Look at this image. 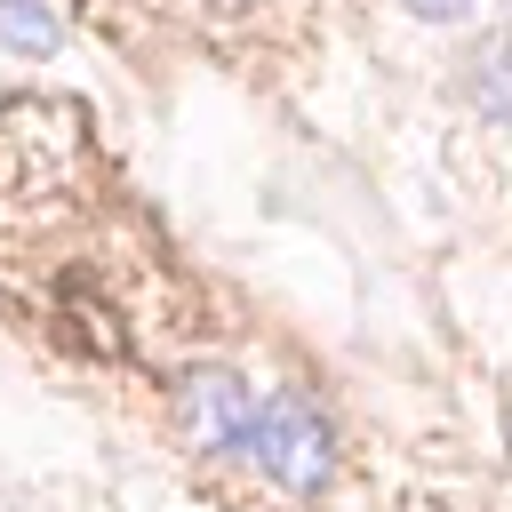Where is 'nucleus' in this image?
<instances>
[{
	"label": "nucleus",
	"instance_id": "1",
	"mask_svg": "<svg viewBox=\"0 0 512 512\" xmlns=\"http://www.w3.org/2000/svg\"><path fill=\"white\" fill-rule=\"evenodd\" d=\"M240 464L264 472V480L288 488V496H320V488L336 480V432H328V416H320L296 384H280V392H256Z\"/></svg>",
	"mask_w": 512,
	"mask_h": 512
},
{
	"label": "nucleus",
	"instance_id": "2",
	"mask_svg": "<svg viewBox=\"0 0 512 512\" xmlns=\"http://www.w3.org/2000/svg\"><path fill=\"white\" fill-rule=\"evenodd\" d=\"M248 416H256V384H240L232 368H192V376H184V432H192L208 456H232V464H240Z\"/></svg>",
	"mask_w": 512,
	"mask_h": 512
},
{
	"label": "nucleus",
	"instance_id": "3",
	"mask_svg": "<svg viewBox=\"0 0 512 512\" xmlns=\"http://www.w3.org/2000/svg\"><path fill=\"white\" fill-rule=\"evenodd\" d=\"M64 24L48 16V0H0V48L8 56H56Z\"/></svg>",
	"mask_w": 512,
	"mask_h": 512
},
{
	"label": "nucleus",
	"instance_id": "4",
	"mask_svg": "<svg viewBox=\"0 0 512 512\" xmlns=\"http://www.w3.org/2000/svg\"><path fill=\"white\" fill-rule=\"evenodd\" d=\"M472 104H480L488 128H504V112H512V96H504V48H480L472 56Z\"/></svg>",
	"mask_w": 512,
	"mask_h": 512
},
{
	"label": "nucleus",
	"instance_id": "5",
	"mask_svg": "<svg viewBox=\"0 0 512 512\" xmlns=\"http://www.w3.org/2000/svg\"><path fill=\"white\" fill-rule=\"evenodd\" d=\"M416 24H464V16H480V0H400Z\"/></svg>",
	"mask_w": 512,
	"mask_h": 512
},
{
	"label": "nucleus",
	"instance_id": "6",
	"mask_svg": "<svg viewBox=\"0 0 512 512\" xmlns=\"http://www.w3.org/2000/svg\"><path fill=\"white\" fill-rule=\"evenodd\" d=\"M216 8H248V0H216Z\"/></svg>",
	"mask_w": 512,
	"mask_h": 512
}]
</instances>
